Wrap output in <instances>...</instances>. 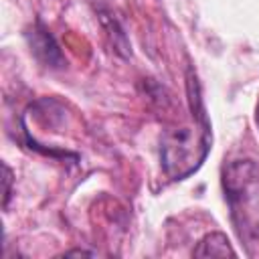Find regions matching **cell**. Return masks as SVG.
<instances>
[{
    "mask_svg": "<svg viewBox=\"0 0 259 259\" xmlns=\"http://www.w3.org/2000/svg\"><path fill=\"white\" fill-rule=\"evenodd\" d=\"M227 255H235V251L223 233H210L202 237L194 249V257H227Z\"/></svg>",
    "mask_w": 259,
    "mask_h": 259,
    "instance_id": "obj_4",
    "label": "cell"
},
{
    "mask_svg": "<svg viewBox=\"0 0 259 259\" xmlns=\"http://www.w3.org/2000/svg\"><path fill=\"white\" fill-rule=\"evenodd\" d=\"M10 194H12V170L4 164V208L8 206Z\"/></svg>",
    "mask_w": 259,
    "mask_h": 259,
    "instance_id": "obj_5",
    "label": "cell"
},
{
    "mask_svg": "<svg viewBox=\"0 0 259 259\" xmlns=\"http://www.w3.org/2000/svg\"><path fill=\"white\" fill-rule=\"evenodd\" d=\"M255 123H257V127H259V103H257V109H255Z\"/></svg>",
    "mask_w": 259,
    "mask_h": 259,
    "instance_id": "obj_6",
    "label": "cell"
},
{
    "mask_svg": "<svg viewBox=\"0 0 259 259\" xmlns=\"http://www.w3.org/2000/svg\"><path fill=\"white\" fill-rule=\"evenodd\" d=\"M28 36V45L30 51L34 53V57L45 65V67H53V69H61L65 67V57L57 45V40L53 38V34L42 26V22H36L32 26V30L26 34Z\"/></svg>",
    "mask_w": 259,
    "mask_h": 259,
    "instance_id": "obj_3",
    "label": "cell"
},
{
    "mask_svg": "<svg viewBox=\"0 0 259 259\" xmlns=\"http://www.w3.org/2000/svg\"><path fill=\"white\" fill-rule=\"evenodd\" d=\"M188 87L194 123L168 130L160 142L162 168L172 180H184L196 172L210 150V123L198 97V85L194 79H190Z\"/></svg>",
    "mask_w": 259,
    "mask_h": 259,
    "instance_id": "obj_1",
    "label": "cell"
},
{
    "mask_svg": "<svg viewBox=\"0 0 259 259\" xmlns=\"http://www.w3.org/2000/svg\"><path fill=\"white\" fill-rule=\"evenodd\" d=\"M223 192L229 204L233 227L241 241L259 239V164L235 160L223 168Z\"/></svg>",
    "mask_w": 259,
    "mask_h": 259,
    "instance_id": "obj_2",
    "label": "cell"
}]
</instances>
